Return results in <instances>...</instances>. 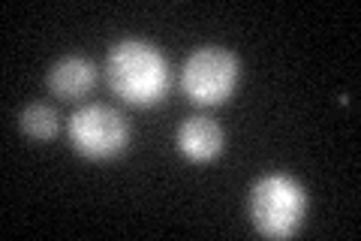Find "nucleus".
Wrapping results in <instances>:
<instances>
[{
	"mask_svg": "<svg viewBox=\"0 0 361 241\" xmlns=\"http://www.w3.org/2000/svg\"><path fill=\"white\" fill-rule=\"evenodd\" d=\"M106 82L121 102L151 109L169 94V64L157 45L145 40H123L106 57Z\"/></svg>",
	"mask_w": 361,
	"mask_h": 241,
	"instance_id": "f257e3e1",
	"label": "nucleus"
},
{
	"mask_svg": "<svg viewBox=\"0 0 361 241\" xmlns=\"http://www.w3.org/2000/svg\"><path fill=\"white\" fill-rule=\"evenodd\" d=\"M247 214L259 235L265 238H289L298 233L307 214V193L292 175L271 172L262 175L250 190Z\"/></svg>",
	"mask_w": 361,
	"mask_h": 241,
	"instance_id": "f03ea898",
	"label": "nucleus"
},
{
	"mask_svg": "<svg viewBox=\"0 0 361 241\" xmlns=\"http://www.w3.org/2000/svg\"><path fill=\"white\" fill-rule=\"evenodd\" d=\"M241 64L223 45H202L180 70V90L196 106H220L238 88Z\"/></svg>",
	"mask_w": 361,
	"mask_h": 241,
	"instance_id": "7ed1b4c3",
	"label": "nucleus"
},
{
	"mask_svg": "<svg viewBox=\"0 0 361 241\" xmlns=\"http://www.w3.org/2000/svg\"><path fill=\"white\" fill-rule=\"evenodd\" d=\"M66 133H70V145L75 148V154L94 160V163L115 160L130 145L127 118L106 102H87V106L75 109Z\"/></svg>",
	"mask_w": 361,
	"mask_h": 241,
	"instance_id": "20e7f679",
	"label": "nucleus"
},
{
	"mask_svg": "<svg viewBox=\"0 0 361 241\" xmlns=\"http://www.w3.org/2000/svg\"><path fill=\"white\" fill-rule=\"evenodd\" d=\"M223 142H226L223 127L214 118H205V114L187 118L178 130V151L190 163H211L214 157H220Z\"/></svg>",
	"mask_w": 361,
	"mask_h": 241,
	"instance_id": "39448f33",
	"label": "nucleus"
},
{
	"mask_svg": "<svg viewBox=\"0 0 361 241\" xmlns=\"http://www.w3.org/2000/svg\"><path fill=\"white\" fill-rule=\"evenodd\" d=\"M97 85V66L87 57L66 54L49 70V90L58 100H82Z\"/></svg>",
	"mask_w": 361,
	"mask_h": 241,
	"instance_id": "423d86ee",
	"label": "nucleus"
},
{
	"mask_svg": "<svg viewBox=\"0 0 361 241\" xmlns=\"http://www.w3.org/2000/svg\"><path fill=\"white\" fill-rule=\"evenodd\" d=\"M18 127L33 142H51L61 130V121H58V112L51 106H45V102H30V106H25V112L18 114Z\"/></svg>",
	"mask_w": 361,
	"mask_h": 241,
	"instance_id": "0eeeda50",
	"label": "nucleus"
}]
</instances>
